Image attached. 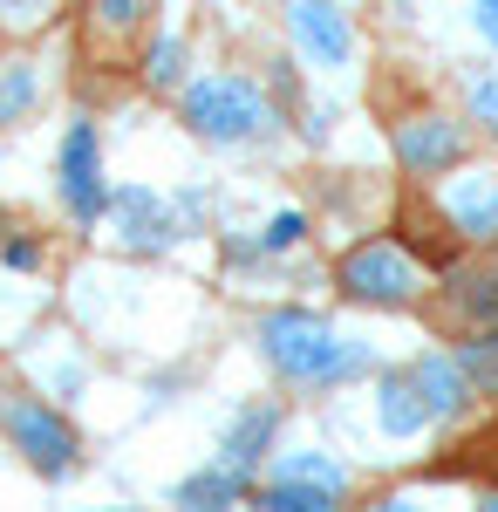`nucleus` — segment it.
I'll list each match as a JSON object with an SVG mask.
<instances>
[{
	"mask_svg": "<svg viewBox=\"0 0 498 512\" xmlns=\"http://www.w3.org/2000/svg\"><path fill=\"white\" fill-rule=\"evenodd\" d=\"M471 137H478V130L464 117H451L444 103H410V110L389 117V158H396V171H403L410 185H437L444 171H458L464 158H478Z\"/></svg>",
	"mask_w": 498,
	"mask_h": 512,
	"instance_id": "8",
	"label": "nucleus"
},
{
	"mask_svg": "<svg viewBox=\"0 0 498 512\" xmlns=\"http://www.w3.org/2000/svg\"><path fill=\"white\" fill-rule=\"evenodd\" d=\"M151 21L157 0H82V48L103 62H123L130 48H144Z\"/></svg>",
	"mask_w": 498,
	"mask_h": 512,
	"instance_id": "15",
	"label": "nucleus"
},
{
	"mask_svg": "<svg viewBox=\"0 0 498 512\" xmlns=\"http://www.w3.org/2000/svg\"><path fill=\"white\" fill-rule=\"evenodd\" d=\"M55 192H62V212L76 219L82 233L103 226V205H110V151H103V123L96 117H69L62 144H55Z\"/></svg>",
	"mask_w": 498,
	"mask_h": 512,
	"instance_id": "9",
	"label": "nucleus"
},
{
	"mask_svg": "<svg viewBox=\"0 0 498 512\" xmlns=\"http://www.w3.org/2000/svg\"><path fill=\"white\" fill-rule=\"evenodd\" d=\"M410 376H417V396H423V410H430L437 431H458L464 417L485 403L478 383H471V369H464L458 342H423V349L410 355Z\"/></svg>",
	"mask_w": 498,
	"mask_h": 512,
	"instance_id": "12",
	"label": "nucleus"
},
{
	"mask_svg": "<svg viewBox=\"0 0 498 512\" xmlns=\"http://www.w3.org/2000/svg\"><path fill=\"white\" fill-rule=\"evenodd\" d=\"M458 89H464V123H471L478 137H498V69L471 62Z\"/></svg>",
	"mask_w": 498,
	"mask_h": 512,
	"instance_id": "21",
	"label": "nucleus"
},
{
	"mask_svg": "<svg viewBox=\"0 0 498 512\" xmlns=\"http://www.w3.org/2000/svg\"><path fill=\"white\" fill-rule=\"evenodd\" d=\"M260 253H267L273 267H280V260H287V253H301L307 239H314V219H307L301 205H280V212H267V226H260Z\"/></svg>",
	"mask_w": 498,
	"mask_h": 512,
	"instance_id": "20",
	"label": "nucleus"
},
{
	"mask_svg": "<svg viewBox=\"0 0 498 512\" xmlns=\"http://www.w3.org/2000/svg\"><path fill=\"white\" fill-rule=\"evenodd\" d=\"M458 28L478 62H498V0H458Z\"/></svg>",
	"mask_w": 498,
	"mask_h": 512,
	"instance_id": "23",
	"label": "nucleus"
},
{
	"mask_svg": "<svg viewBox=\"0 0 498 512\" xmlns=\"http://www.w3.org/2000/svg\"><path fill=\"white\" fill-rule=\"evenodd\" d=\"M437 308L451 328H498V253H471L437 274Z\"/></svg>",
	"mask_w": 498,
	"mask_h": 512,
	"instance_id": "14",
	"label": "nucleus"
},
{
	"mask_svg": "<svg viewBox=\"0 0 498 512\" xmlns=\"http://www.w3.org/2000/svg\"><path fill=\"white\" fill-rule=\"evenodd\" d=\"M171 103H178L185 137L205 151H253L287 130V110L273 103L267 76H253V69H198Z\"/></svg>",
	"mask_w": 498,
	"mask_h": 512,
	"instance_id": "2",
	"label": "nucleus"
},
{
	"mask_svg": "<svg viewBox=\"0 0 498 512\" xmlns=\"http://www.w3.org/2000/svg\"><path fill=\"white\" fill-rule=\"evenodd\" d=\"M41 260H48L41 233H21V226H7V239H0V267H14V274H41Z\"/></svg>",
	"mask_w": 498,
	"mask_h": 512,
	"instance_id": "24",
	"label": "nucleus"
},
{
	"mask_svg": "<svg viewBox=\"0 0 498 512\" xmlns=\"http://www.w3.org/2000/svg\"><path fill=\"white\" fill-rule=\"evenodd\" d=\"M0 437L21 451V465L48 485L82 465V431L69 424V410L55 396H35V390H0Z\"/></svg>",
	"mask_w": 498,
	"mask_h": 512,
	"instance_id": "7",
	"label": "nucleus"
},
{
	"mask_svg": "<svg viewBox=\"0 0 498 512\" xmlns=\"http://www.w3.org/2000/svg\"><path fill=\"white\" fill-rule=\"evenodd\" d=\"M253 485L260 472H246V465H232V458H205L198 472H185L171 485V506H192V512H219V506H253Z\"/></svg>",
	"mask_w": 498,
	"mask_h": 512,
	"instance_id": "16",
	"label": "nucleus"
},
{
	"mask_svg": "<svg viewBox=\"0 0 498 512\" xmlns=\"http://www.w3.org/2000/svg\"><path fill=\"white\" fill-rule=\"evenodd\" d=\"M41 110V62L28 55H0V130L28 123Z\"/></svg>",
	"mask_w": 498,
	"mask_h": 512,
	"instance_id": "18",
	"label": "nucleus"
},
{
	"mask_svg": "<svg viewBox=\"0 0 498 512\" xmlns=\"http://www.w3.org/2000/svg\"><path fill=\"white\" fill-rule=\"evenodd\" d=\"M69 14V0H0V41H35Z\"/></svg>",
	"mask_w": 498,
	"mask_h": 512,
	"instance_id": "19",
	"label": "nucleus"
},
{
	"mask_svg": "<svg viewBox=\"0 0 498 512\" xmlns=\"http://www.w3.org/2000/svg\"><path fill=\"white\" fill-rule=\"evenodd\" d=\"M355 492V465L328 444H280L253 485L260 512H335Z\"/></svg>",
	"mask_w": 498,
	"mask_h": 512,
	"instance_id": "5",
	"label": "nucleus"
},
{
	"mask_svg": "<svg viewBox=\"0 0 498 512\" xmlns=\"http://www.w3.org/2000/svg\"><path fill=\"white\" fill-rule=\"evenodd\" d=\"M273 21L314 82H348L362 69V21L348 0H273Z\"/></svg>",
	"mask_w": 498,
	"mask_h": 512,
	"instance_id": "6",
	"label": "nucleus"
},
{
	"mask_svg": "<svg viewBox=\"0 0 498 512\" xmlns=\"http://www.w3.org/2000/svg\"><path fill=\"white\" fill-rule=\"evenodd\" d=\"M192 82V41L178 35V28H164V35H144V48H137V89L144 96H178Z\"/></svg>",
	"mask_w": 498,
	"mask_h": 512,
	"instance_id": "17",
	"label": "nucleus"
},
{
	"mask_svg": "<svg viewBox=\"0 0 498 512\" xmlns=\"http://www.w3.org/2000/svg\"><path fill=\"white\" fill-rule=\"evenodd\" d=\"M362 410H369V437L376 444H423V437L437 431L430 410H423V396H417L410 362H376L362 376Z\"/></svg>",
	"mask_w": 498,
	"mask_h": 512,
	"instance_id": "11",
	"label": "nucleus"
},
{
	"mask_svg": "<svg viewBox=\"0 0 498 512\" xmlns=\"http://www.w3.org/2000/svg\"><path fill=\"white\" fill-rule=\"evenodd\" d=\"M287 417H294L287 396H239L226 410V424H219V458L246 465V472H267V458L287 437Z\"/></svg>",
	"mask_w": 498,
	"mask_h": 512,
	"instance_id": "13",
	"label": "nucleus"
},
{
	"mask_svg": "<svg viewBox=\"0 0 498 512\" xmlns=\"http://www.w3.org/2000/svg\"><path fill=\"white\" fill-rule=\"evenodd\" d=\"M260 7H273V0H260Z\"/></svg>",
	"mask_w": 498,
	"mask_h": 512,
	"instance_id": "25",
	"label": "nucleus"
},
{
	"mask_svg": "<svg viewBox=\"0 0 498 512\" xmlns=\"http://www.w3.org/2000/svg\"><path fill=\"white\" fill-rule=\"evenodd\" d=\"M253 355L267 362L273 383L294 396H342L383 362L362 335H348L328 308H307V301L260 308L253 315Z\"/></svg>",
	"mask_w": 498,
	"mask_h": 512,
	"instance_id": "1",
	"label": "nucleus"
},
{
	"mask_svg": "<svg viewBox=\"0 0 498 512\" xmlns=\"http://www.w3.org/2000/svg\"><path fill=\"white\" fill-rule=\"evenodd\" d=\"M328 280H335V301L362 308V315H417L423 301H437V267L396 226L389 233H362L335 260Z\"/></svg>",
	"mask_w": 498,
	"mask_h": 512,
	"instance_id": "3",
	"label": "nucleus"
},
{
	"mask_svg": "<svg viewBox=\"0 0 498 512\" xmlns=\"http://www.w3.org/2000/svg\"><path fill=\"white\" fill-rule=\"evenodd\" d=\"M205 192H157V185H110L103 205V233L130 260H164L185 233H198Z\"/></svg>",
	"mask_w": 498,
	"mask_h": 512,
	"instance_id": "4",
	"label": "nucleus"
},
{
	"mask_svg": "<svg viewBox=\"0 0 498 512\" xmlns=\"http://www.w3.org/2000/svg\"><path fill=\"white\" fill-rule=\"evenodd\" d=\"M458 355H464V369H471V383H478V396L498 403V328H464Z\"/></svg>",
	"mask_w": 498,
	"mask_h": 512,
	"instance_id": "22",
	"label": "nucleus"
},
{
	"mask_svg": "<svg viewBox=\"0 0 498 512\" xmlns=\"http://www.w3.org/2000/svg\"><path fill=\"white\" fill-rule=\"evenodd\" d=\"M423 192L444 212V226L458 233L464 253H498V164L492 158H464L458 171H444Z\"/></svg>",
	"mask_w": 498,
	"mask_h": 512,
	"instance_id": "10",
	"label": "nucleus"
}]
</instances>
